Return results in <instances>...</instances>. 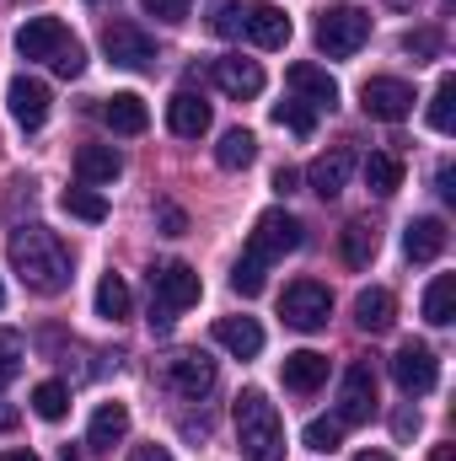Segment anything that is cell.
I'll use <instances>...</instances> for the list:
<instances>
[{
	"mask_svg": "<svg viewBox=\"0 0 456 461\" xmlns=\"http://www.w3.org/2000/svg\"><path fill=\"white\" fill-rule=\"evenodd\" d=\"M11 268L32 295H59L70 285V247L49 226H16L11 230Z\"/></svg>",
	"mask_w": 456,
	"mask_h": 461,
	"instance_id": "cell-1",
	"label": "cell"
},
{
	"mask_svg": "<svg viewBox=\"0 0 456 461\" xmlns=\"http://www.w3.org/2000/svg\"><path fill=\"white\" fill-rule=\"evenodd\" d=\"M236 446L247 461H285V424L279 408L269 402V392L247 386L236 397Z\"/></svg>",
	"mask_w": 456,
	"mask_h": 461,
	"instance_id": "cell-2",
	"label": "cell"
},
{
	"mask_svg": "<svg viewBox=\"0 0 456 461\" xmlns=\"http://www.w3.org/2000/svg\"><path fill=\"white\" fill-rule=\"evenodd\" d=\"M199 295H205V285H199V268H194V263H178V258L161 263V268L150 274V328L167 333L178 312L199 306Z\"/></svg>",
	"mask_w": 456,
	"mask_h": 461,
	"instance_id": "cell-3",
	"label": "cell"
},
{
	"mask_svg": "<svg viewBox=\"0 0 456 461\" xmlns=\"http://www.w3.org/2000/svg\"><path fill=\"white\" fill-rule=\"evenodd\" d=\"M317 49L328 54V59H349V54H360L365 49V38H370V11H360V5H323L317 11Z\"/></svg>",
	"mask_w": 456,
	"mask_h": 461,
	"instance_id": "cell-4",
	"label": "cell"
},
{
	"mask_svg": "<svg viewBox=\"0 0 456 461\" xmlns=\"http://www.w3.org/2000/svg\"><path fill=\"white\" fill-rule=\"evenodd\" d=\"M215 359L210 354H199V348H183V354H172L167 365H161V381H167V392L172 397H183V402H205L210 392H215Z\"/></svg>",
	"mask_w": 456,
	"mask_h": 461,
	"instance_id": "cell-5",
	"label": "cell"
},
{
	"mask_svg": "<svg viewBox=\"0 0 456 461\" xmlns=\"http://www.w3.org/2000/svg\"><path fill=\"white\" fill-rule=\"evenodd\" d=\"M279 317H285L290 328H301V333L328 328V317H333V295H328V285H317V279H296V285L285 290V301H279Z\"/></svg>",
	"mask_w": 456,
	"mask_h": 461,
	"instance_id": "cell-6",
	"label": "cell"
},
{
	"mask_svg": "<svg viewBox=\"0 0 456 461\" xmlns=\"http://www.w3.org/2000/svg\"><path fill=\"white\" fill-rule=\"evenodd\" d=\"M103 54L118 70H150L156 65V38L140 22H108L103 27Z\"/></svg>",
	"mask_w": 456,
	"mask_h": 461,
	"instance_id": "cell-7",
	"label": "cell"
},
{
	"mask_svg": "<svg viewBox=\"0 0 456 461\" xmlns=\"http://www.w3.org/2000/svg\"><path fill=\"white\" fill-rule=\"evenodd\" d=\"M296 247H301V221L285 215V210H263L258 226H252V236H247V252L263 258V263H274V258H285V252H296Z\"/></svg>",
	"mask_w": 456,
	"mask_h": 461,
	"instance_id": "cell-8",
	"label": "cell"
},
{
	"mask_svg": "<svg viewBox=\"0 0 456 461\" xmlns=\"http://www.w3.org/2000/svg\"><path fill=\"white\" fill-rule=\"evenodd\" d=\"M360 108L370 118H381V123H397V118L414 113V86L397 81V76H370L360 86Z\"/></svg>",
	"mask_w": 456,
	"mask_h": 461,
	"instance_id": "cell-9",
	"label": "cell"
},
{
	"mask_svg": "<svg viewBox=\"0 0 456 461\" xmlns=\"http://www.w3.org/2000/svg\"><path fill=\"white\" fill-rule=\"evenodd\" d=\"M392 381H397L408 397H424V392H435V381H441V359L424 344H403L392 354Z\"/></svg>",
	"mask_w": 456,
	"mask_h": 461,
	"instance_id": "cell-10",
	"label": "cell"
},
{
	"mask_svg": "<svg viewBox=\"0 0 456 461\" xmlns=\"http://www.w3.org/2000/svg\"><path fill=\"white\" fill-rule=\"evenodd\" d=\"M370 413H376V370L365 359H354L339 381V419L343 424H365Z\"/></svg>",
	"mask_w": 456,
	"mask_h": 461,
	"instance_id": "cell-11",
	"label": "cell"
},
{
	"mask_svg": "<svg viewBox=\"0 0 456 461\" xmlns=\"http://www.w3.org/2000/svg\"><path fill=\"white\" fill-rule=\"evenodd\" d=\"M290 92L312 108V113H333L339 108V81L323 70V65H312V59H301V65H290Z\"/></svg>",
	"mask_w": 456,
	"mask_h": 461,
	"instance_id": "cell-12",
	"label": "cell"
},
{
	"mask_svg": "<svg viewBox=\"0 0 456 461\" xmlns=\"http://www.w3.org/2000/svg\"><path fill=\"white\" fill-rule=\"evenodd\" d=\"M242 32L258 43V49H285L290 43V16L269 0H247L242 5Z\"/></svg>",
	"mask_w": 456,
	"mask_h": 461,
	"instance_id": "cell-13",
	"label": "cell"
},
{
	"mask_svg": "<svg viewBox=\"0 0 456 461\" xmlns=\"http://www.w3.org/2000/svg\"><path fill=\"white\" fill-rule=\"evenodd\" d=\"M49 86L38 81V76H11V86H5V108L11 118L22 123V129H43V118H49Z\"/></svg>",
	"mask_w": 456,
	"mask_h": 461,
	"instance_id": "cell-14",
	"label": "cell"
},
{
	"mask_svg": "<svg viewBox=\"0 0 456 461\" xmlns=\"http://www.w3.org/2000/svg\"><path fill=\"white\" fill-rule=\"evenodd\" d=\"M210 76H215V86L236 97V103H247V97H258L263 92V65L258 59H242V54H226V59H215L210 65Z\"/></svg>",
	"mask_w": 456,
	"mask_h": 461,
	"instance_id": "cell-15",
	"label": "cell"
},
{
	"mask_svg": "<svg viewBox=\"0 0 456 461\" xmlns=\"http://www.w3.org/2000/svg\"><path fill=\"white\" fill-rule=\"evenodd\" d=\"M349 172H354V150L349 145H333L328 156H317L306 167V183H312L317 199H339L343 188H349Z\"/></svg>",
	"mask_w": 456,
	"mask_h": 461,
	"instance_id": "cell-16",
	"label": "cell"
},
{
	"mask_svg": "<svg viewBox=\"0 0 456 461\" xmlns=\"http://www.w3.org/2000/svg\"><path fill=\"white\" fill-rule=\"evenodd\" d=\"M65 38H70V32H65L59 16H32V22L16 32V54H22V59H54Z\"/></svg>",
	"mask_w": 456,
	"mask_h": 461,
	"instance_id": "cell-17",
	"label": "cell"
},
{
	"mask_svg": "<svg viewBox=\"0 0 456 461\" xmlns=\"http://www.w3.org/2000/svg\"><path fill=\"white\" fill-rule=\"evenodd\" d=\"M167 129L178 134V140H199L205 129H210V103L199 97V92H172V103H167Z\"/></svg>",
	"mask_w": 456,
	"mask_h": 461,
	"instance_id": "cell-18",
	"label": "cell"
},
{
	"mask_svg": "<svg viewBox=\"0 0 456 461\" xmlns=\"http://www.w3.org/2000/svg\"><path fill=\"white\" fill-rule=\"evenodd\" d=\"M279 375H285V386H290V392L312 397V392L328 381V354H317V348H296V354H285Z\"/></svg>",
	"mask_w": 456,
	"mask_h": 461,
	"instance_id": "cell-19",
	"label": "cell"
},
{
	"mask_svg": "<svg viewBox=\"0 0 456 461\" xmlns=\"http://www.w3.org/2000/svg\"><path fill=\"white\" fill-rule=\"evenodd\" d=\"M118 172H123V156H118L114 145H81V150H76V177H81V188L114 183Z\"/></svg>",
	"mask_w": 456,
	"mask_h": 461,
	"instance_id": "cell-20",
	"label": "cell"
},
{
	"mask_svg": "<svg viewBox=\"0 0 456 461\" xmlns=\"http://www.w3.org/2000/svg\"><path fill=\"white\" fill-rule=\"evenodd\" d=\"M392 317H397L392 290L370 285V290H360V295H354V322H360V333H387V328H392Z\"/></svg>",
	"mask_w": 456,
	"mask_h": 461,
	"instance_id": "cell-21",
	"label": "cell"
},
{
	"mask_svg": "<svg viewBox=\"0 0 456 461\" xmlns=\"http://www.w3.org/2000/svg\"><path fill=\"white\" fill-rule=\"evenodd\" d=\"M446 221H435V215H424V221H414V226L403 230V252L414 258V263H435L441 252H446Z\"/></svg>",
	"mask_w": 456,
	"mask_h": 461,
	"instance_id": "cell-22",
	"label": "cell"
},
{
	"mask_svg": "<svg viewBox=\"0 0 456 461\" xmlns=\"http://www.w3.org/2000/svg\"><path fill=\"white\" fill-rule=\"evenodd\" d=\"M339 252L349 268H370L376 263V252H381V230L370 226V221H349L339 230Z\"/></svg>",
	"mask_w": 456,
	"mask_h": 461,
	"instance_id": "cell-23",
	"label": "cell"
},
{
	"mask_svg": "<svg viewBox=\"0 0 456 461\" xmlns=\"http://www.w3.org/2000/svg\"><path fill=\"white\" fill-rule=\"evenodd\" d=\"M215 344L231 348L236 359H252V354H263V328L252 317H221L215 322Z\"/></svg>",
	"mask_w": 456,
	"mask_h": 461,
	"instance_id": "cell-24",
	"label": "cell"
},
{
	"mask_svg": "<svg viewBox=\"0 0 456 461\" xmlns=\"http://www.w3.org/2000/svg\"><path fill=\"white\" fill-rule=\"evenodd\" d=\"M103 123H108L114 134H145V129H150V113H145V103H140L134 92H114V97L103 103Z\"/></svg>",
	"mask_w": 456,
	"mask_h": 461,
	"instance_id": "cell-25",
	"label": "cell"
},
{
	"mask_svg": "<svg viewBox=\"0 0 456 461\" xmlns=\"http://www.w3.org/2000/svg\"><path fill=\"white\" fill-rule=\"evenodd\" d=\"M123 435H129V408H123V402H103V408L92 413L87 446H92V451H114Z\"/></svg>",
	"mask_w": 456,
	"mask_h": 461,
	"instance_id": "cell-26",
	"label": "cell"
},
{
	"mask_svg": "<svg viewBox=\"0 0 456 461\" xmlns=\"http://www.w3.org/2000/svg\"><path fill=\"white\" fill-rule=\"evenodd\" d=\"M365 188L381 194V199H392V194L403 188V161H397L392 150H370V156H365Z\"/></svg>",
	"mask_w": 456,
	"mask_h": 461,
	"instance_id": "cell-27",
	"label": "cell"
},
{
	"mask_svg": "<svg viewBox=\"0 0 456 461\" xmlns=\"http://www.w3.org/2000/svg\"><path fill=\"white\" fill-rule=\"evenodd\" d=\"M215 161H221L226 172H247V167L258 161V140H252V129H226L221 145H215Z\"/></svg>",
	"mask_w": 456,
	"mask_h": 461,
	"instance_id": "cell-28",
	"label": "cell"
},
{
	"mask_svg": "<svg viewBox=\"0 0 456 461\" xmlns=\"http://www.w3.org/2000/svg\"><path fill=\"white\" fill-rule=\"evenodd\" d=\"M451 317H456V274H435L430 290H424V322L446 328Z\"/></svg>",
	"mask_w": 456,
	"mask_h": 461,
	"instance_id": "cell-29",
	"label": "cell"
},
{
	"mask_svg": "<svg viewBox=\"0 0 456 461\" xmlns=\"http://www.w3.org/2000/svg\"><path fill=\"white\" fill-rule=\"evenodd\" d=\"M129 306H134L129 285H123L118 274H103V279H97V317H103V322H123Z\"/></svg>",
	"mask_w": 456,
	"mask_h": 461,
	"instance_id": "cell-30",
	"label": "cell"
},
{
	"mask_svg": "<svg viewBox=\"0 0 456 461\" xmlns=\"http://www.w3.org/2000/svg\"><path fill=\"white\" fill-rule=\"evenodd\" d=\"M32 413L49 419V424H59V419L70 413V386H65V381H38V386H32Z\"/></svg>",
	"mask_w": 456,
	"mask_h": 461,
	"instance_id": "cell-31",
	"label": "cell"
},
{
	"mask_svg": "<svg viewBox=\"0 0 456 461\" xmlns=\"http://www.w3.org/2000/svg\"><path fill=\"white\" fill-rule=\"evenodd\" d=\"M65 215H76V221H87V226H103L108 221V199L103 194H92V188H65Z\"/></svg>",
	"mask_w": 456,
	"mask_h": 461,
	"instance_id": "cell-32",
	"label": "cell"
},
{
	"mask_svg": "<svg viewBox=\"0 0 456 461\" xmlns=\"http://www.w3.org/2000/svg\"><path fill=\"white\" fill-rule=\"evenodd\" d=\"M263 285H269V263L252 258V252H242L236 268H231V290L236 295H263Z\"/></svg>",
	"mask_w": 456,
	"mask_h": 461,
	"instance_id": "cell-33",
	"label": "cell"
},
{
	"mask_svg": "<svg viewBox=\"0 0 456 461\" xmlns=\"http://www.w3.org/2000/svg\"><path fill=\"white\" fill-rule=\"evenodd\" d=\"M430 129L435 134H451L456 129V81L446 76L441 86H435V97H430Z\"/></svg>",
	"mask_w": 456,
	"mask_h": 461,
	"instance_id": "cell-34",
	"label": "cell"
},
{
	"mask_svg": "<svg viewBox=\"0 0 456 461\" xmlns=\"http://www.w3.org/2000/svg\"><path fill=\"white\" fill-rule=\"evenodd\" d=\"M274 123H279V129H290L296 140H306V134L317 129V113H312L301 97H290V103H274Z\"/></svg>",
	"mask_w": 456,
	"mask_h": 461,
	"instance_id": "cell-35",
	"label": "cell"
},
{
	"mask_svg": "<svg viewBox=\"0 0 456 461\" xmlns=\"http://www.w3.org/2000/svg\"><path fill=\"white\" fill-rule=\"evenodd\" d=\"M306 446L323 451V456H333L343 446V419L339 413H333V419H312V424H306Z\"/></svg>",
	"mask_w": 456,
	"mask_h": 461,
	"instance_id": "cell-36",
	"label": "cell"
},
{
	"mask_svg": "<svg viewBox=\"0 0 456 461\" xmlns=\"http://www.w3.org/2000/svg\"><path fill=\"white\" fill-rule=\"evenodd\" d=\"M16 370H22V333L0 328V392L16 381Z\"/></svg>",
	"mask_w": 456,
	"mask_h": 461,
	"instance_id": "cell-37",
	"label": "cell"
},
{
	"mask_svg": "<svg viewBox=\"0 0 456 461\" xmlns=\"http://www.w3.org/2000/svg\"><path fill=\"white\" fill-rule=\"evenodd\" d=\"M49 65H54V70H59V76H65V81H76V76H81V70H87V49H81V43H76V38H65V43H59V54H54V59H49Z\"/></svg>",
	"mask_w": 456,
	"mask_h": 461,
	"instance_id": "cell-38",
	"label": "cell"
},
{
	"mask_svg": "<svg viewBox=\"0 0 456 461\" xmlns=\"http://www.w3.org/2000/svg\"><path fill=\"white\" fill-rule=\"evenodd\" d=\"M403 54H414V59H435V54H441V32H435V27L403 32Z\"/></svg>",
	"mask_w": 456,
	"mask_h": 461,
	"instance_id": "cell-39",
	"label": "cell"
},
{
	"mask_svg": "<svg viewBox=\"0 0 456 461\" xmlns=\"http://www.w3.org/2000/svg\"><path fill=\"white\" fill-rule=\"evenodd\" d=\"M140 5H145V16H156V22H167V27L188 22V11H194V0H140Z\"/></svg>",
	"mask_w": 456,
	"mask_h": 461,
	"instance_id": "cell-40",
	"label": "cell"
},
{
	"mask_svg": "<svg viewBox=\"0 0 456 461\" xmlns=\"http://www.w3.org/2000/svg\"><path fill=\"white\" fill-rule=\"evenodd\" d=\"M156 230H161V236H183V230H188V215H183L172 199H161V204H156Z\"/></svg>",
	"mask_w": 456,
	"mask_h": 461,
	"instance_id": "cell-41",
	"label": "cell"
},
{
	"mask_svg": "<svg viewBox=\"0 0 456 461\" xmlns=\"http://www.w3.org/2000/svg\"><path fill=\"white\" fill-rule=\"evenodd\" d=\"M215 32L221 38H236L242 32V5L236 0H215Z\"/></svg>",
	"mask_w": 456,
	"mask_h": 461,
	"instance_id": "cell-42",
	"label": "cell"
},
{
	"mask_svg": "<svg viewBox=\"0 0 456 461\" xmlns=\"http://www.w3.org/2000/svg\"><path fill=\"white\" fill-rule=\"evenodd\" d=\"M392 435H397V440H414V435H419V413H414V408H403V413L392 419Z\"/></svg>",
	"mask_w": 456,
	"mask_h": 461,
	"instance_id": "cell-43",
	"label": "cell"
},
{
	"mask_svg": "<svg viewBox=\"0 0 456 461\" xmlns=\"http://www.w3.org/2000/svg\"><path fill=\"white\" fill-rule=\"evenodd\" d=\"M129 461H172V451L150 440V446H134V451H129Z\"/></svg>",
	"mask_w": 456,
	"mask_h": 461,
	"instance_id": "cell-44",
	"label": "cell"
},
{
	"mask_svg": "<svg viewBox=\"0 0 456 461\" xmlns=\"http://www.w3.org/2000/svg\"><path fill=\"white\" fill-rule=\"evenodd\" d=\"M435 183H441V199H456V172H451V161H441V172H435Z\"/></svg>",
	"mask_w": 456,
	"mask_h": 461,
	"instance_id": "cell-45",
	"label": "cell"
},
{
	"mask_svg": "<svg viewBox=\"0 0 456 461\" xmlns=\"http://www.w3.org/2000/svg\"><path fill=\"white\" fill-rule=\"evenodd\" d=\"M296 183H301V177H296L290 167H279V172H274V194H296Z\"/></svg>",
	"mask_w": 456,
	"mask_h": 461,
	"instance_id": "cell-46",
	"label": "cell"
},
{
	"mask_svg": "<svg viewBox=\"0 0 456 461\" xmlns=\"http://www.w3.org/2000/svg\"><path fill=\"white\" fill-rule=\"evenodd\" d=\"M16 424H22V413L11 402H0V429H16Z\"/></svg>",
	"mask_w": 456,
	"mask_h": 461,
	"instance_id": "cell-47",
	"label": "cell"
},
{
	"mask_svg": "<svg viewBox=\"0 0 456 461\" xmlns=\"http://www.w3.org/2000/svg\"><path fill=\"white\" fill-rule=\"evenodd\" d=\"M430 461H456V446H435V451H430Z\"/></svg>",
	"mask_w": 456,
	"mask_h": 461,
	"instance_id": "cell-48",
	"label": "cell"
},
{
	"mask_svg": "<svg viewBox=\"0 0 456 461\" xmlns=\"http://www.w3.org/2000/svg\"><path fill=\"white\" fill-rule=\"evenodd\" d=\"M0 461H38L32 451H0Z\"/></svg>",
	"mask_w": 456,
	"mask_h": 461,
	"instance_id": "cell-49",
	"label": "cell"
},
{
	"mask_svg": "<svg viewBox=\"0 0 456 461\" xmlns=\"http://www.w3.org/2000/svg\"><path fill=\"white\" fill-rule=\"evenodd\" d=\"M354 461H392V456H387V451H360Z\"/></svg>",
	"mask_w": 456,
	"mask_h": 461,
	"instance_id": "cell-50",
	"label": "cell"
},
{
	"mask_svg": "<svg viewBox=\"0 0 456 461\" xmlns=\"http://www.w3.org/2000/svg\"><path fill=\"white\" fill-rule=\"evenodd\" d=\"M0 306H5V285H0Z\"/></svg>",
	"mask_w": 456,
	"mask_h": 461,
	"instance_id": "cell-51",
	"label": "cell"
},
{
	"mask_svg": "<svg viewBox=\"0 0 456 461\" xmlns=\"http://www.w3.org/2000/svg\"><path fill=\"white\" fill-rule=\"evenodd\" d=\"M397 5H408V0H397Z\"/></svg>",
	"mask_w": 456,
	"mask_h": 461,
	"instance_id": "cell-52",
	"label": "cell"
},
{
	"mask_svg": "<svg viewBox=\"0 0 456 461\" xmlns=\"http://www.w3.org/2000/svg\"><path fill=\"white\" fill-rule=\"evenodd\" d=\"M92 5H103V0H92Z\"/></svg>",
	"mask_w": 456,
	"mask_h": 461,
	"instance_id": "cell-53",
	"label": "cell"
}]
</instances>
